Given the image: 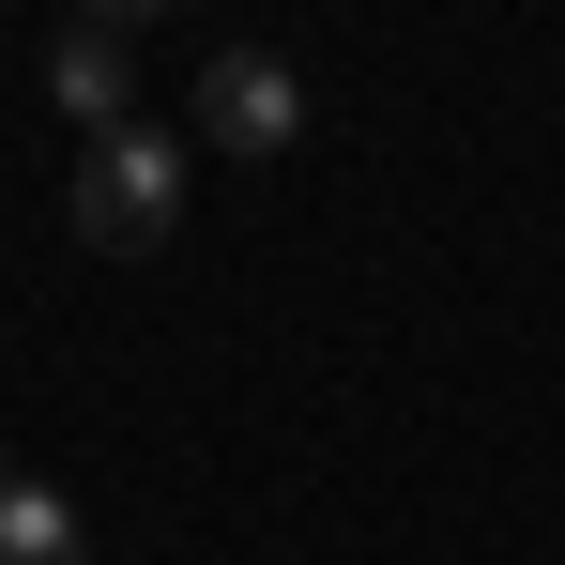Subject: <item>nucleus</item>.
I'll return each mask as SVG.
<instances>
[{
	"instance_id": "nucleus-2",
	"label": "nucleus",
	"mask_w": 565,
	"mask_h": 565,
	"mask_svg": "<svg viewBox=\"0 0 565 565\" xmlns=\"http://www.w3.org/2000/svg\"><path fill=\"white\" fill-rule=\"evenodd\" d=\"M184 122L214 138V153H290V138H306V77H290L276 46H214Z\"/></svg>"
},
{
	"instance_id": "nucleus-3",
	"label": "nucleus",
	"mask_w": 565,
	"mask_h": 565,
	"mask_svg": "<svg viewBox=\"0 0 565 565\" xmlns=\"http://www.w3.org/2000/svg\"><path fill=\"white\" fill-rule=\"evenodd\" d=\"M46 93H62V122H93V138L138 122V0H93V15L46 46Z\"/></svg>"
},
{
	"instance_id": "nucleus-4",
	"label": "nucleus",
	"mask_w": 565,
	"mask_h": 565,
	"mask_svg": "<svg viewBox=\"0 0 565 565\" xmlns=\"http://www.w3.org/2000/svg\"><path fill=\"white\" fill-rule=\"evenodd\" d=\"M0 565H93L77 504H62L46 473H0Z\"/></svg>"
},
{
	"instance_id": "nucleus-1",
	"label": "nucleus",
	"mask_w": 565,
	"mask_h": 565,
	"mask_svg": "<svg viewBox=\"0 0 565 565\" xmlns=\"http://www.w3.org/2000/svg\"><path fill=\"white\" fill-rule=\"evenodd\" d=\"M169 230H184V138H169V122L93 138V153H77V245L138 260V245H169Z\"/></svg>"
}]
</instances>
